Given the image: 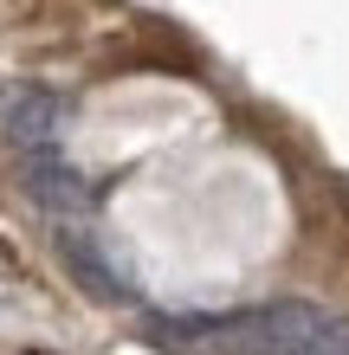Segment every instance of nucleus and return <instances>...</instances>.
<instances>
[{
  "label": "nucleus",
  "instance_id": "obj_2",
  "mask_svg": "<svg viewBox=\"0 0 349 355\" xmlns=\"http://www.w3.org/2000/svg\"><path fill=\"white\" fill-rule=\"evenodd\" d=\"M26 194L46 207V214L58 220H78V214H91V181L71 168V162H58L46 149H33L26 155Z\"/></svg>",
  "mask_w": 349,
  "mask_h": 355
},
{
  "label": "nucleus",
  "instance_id": "obj_3",
  "mask_svg": "<svg viewBox=\"0 0 349 355\" xmlns=\"http://www.w3.org/2000/svg\"><path fill=\"white\" fill-rule=\"evenodd\" d=\"M58 252H65V265H71V278L85 284L91 297H104V304H123V278H117V271L104 265V252H91V245L78 239V233H65V239H58Z\"/></svg>",
  "mask_w": 349,
  "mask_h": 355
},
{
  "label": "nucleus",
  "instance_id": "obj_1",
  "mask_svg": "<svg viewBox=\"0 0 349 355\" xmlns=\"http://www.w3.org/2000/svg\"><path fill=\"white\" fill-rule=\"evenodd\" d=\"M58 123H65V103H58V91L46 85H7L0 91V136L13 142V149H52Z\"/></svg>",
  "mask_w": 349,
  "mask_h": 355
}]
</instances>
